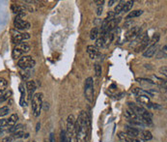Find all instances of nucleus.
<instances>
[{
    "label": "nucleus",
    "instance_id": "9d476101",
    "mask_svg": "<svg viewBox=\"0 0 167 142\" xmlns=\"http://www.w3.org/2000/svg\"><path fill=\"white\" fill-rule=\"evenodd\" d=\"M87 52L92 59H96V58H98L101 56V52L99 51V48L96 46H88L87 47Z\"/></svg>",
    "mask_w": 167,
    "mask_h": 142
},
{
    "label": "nucleus",
    "instance_id": "20e7f679",
    "mask_svg": "<svg viewBox=\"0 0 167 142\" xmlns=\"http://www.w3.org/2000/svg\"><path fill=\"white\" fill-rule=\"evenodd\" d=\"M29 51H30L29 45H27L26 43H20V44H18L15 47H14L12 56L14 59H18V58L22 57V56H23V54L29 52Z\"/></svg>",
    "mask_w": 167,
    "mask_h": 142
},
{
    "label": "nucleus",
    "instance_id": "412c9836",
    "mask_svg": "<svg viewBox=\"0 0 167 142\" xmlns=\"http://www.w3.org/2000/svg\"><path fill=\"white\" fill-rule=\"evenodd\" d=\"M125 117L129 119V120H134V119H137V118H138V115L135 114V113H134L133 110L128 109V110L125 111Z\"/></svg>",
    "mask_w": 167,
    "mask_h": 142
},
{
    "label": "nucleus",
    "instance_id": "4be33fe9",
    "mask_svg": "<svg viewBox=\"0 0 167 142\" xmlns=\"http://www.w3.org/2000/svg\"><path fill=\"white\" fill-rule=\"evenodd\" d=\"M133 1H126L124 4V7H123V9H122V12L124 13H128L129 12L131 9H133Z\"/></svg>",
    "mask_w": 167,
    "mask_h": 142
},
{
    "label": "nucleus",
    "instance_id": "c85d7f7f",
    "mask_svg": "<svg viewBox=\"0 0 167 142\" xmlns=\"http://www.w3.org/2000/svg\"><path fill=\"white\" fill-rule=\"evenodd\" d=\"M95 73L97 76H101V73H102V70H101V66L100 64H96L95 65Z\"/></svg>",
    "mask_w": 167,
    "mask_h": 142
},
{
    "label": "nucleus",
    "instance_id": "dca6fc26",
    "mask_svg": "<svg viewBox=\"0 0 167 142\" xmlns=\"http://www.w3.org/2000/svg\"><path fill=\"white\" fill-rule=\"evenodd\" d=\"M143 14L142 10H134L133 12H130L129 15L126 17V20H130V18H138L140 17Z\"/></svg>",
    "mask_w": 167,
    "mask_h": 142
},
{
    "label": "nucleus",
    "instance_id": "f3484780",
    "mask_svg": "<svg viewBox=\"0 0 167 142\" xmlns=\"http://www.w3.org/2000/svg\"><path fill=\"white\" fill-rule=\"evenodd\" d=\"M19 92H20V101L19 103L22 106L24 105V100H25V89H24V85L22 83L19 84Z\"/></svg>",
    "mask_w": 167,
    "mask_h": 142
},
{
    "label": "nucleus",
    "instance_id": "a211bd4d",
    "mask_svg": "<svg viewBox=\"0 0 167 142\" xmlns=\"http://www.w3.org/2000/svg\"><path fill=\"white\" fill-rule=\"evenodd\" d=\"M18 120V116L17 114H12L9 119H7V127H12L16 125Z\"/></svg>",
    "mask_w": 167,
    "mask_h": 142
},
{
    "label": "nucleus",
    "instance_id": "c756f323",
    "mask_svg": "<svg viewBox=\"0 0 167 142\" xmlns=\"http://www.w3.org/2000/svg\"><path fill=\"white\" fill-rule=\"evenodd\" d=\"M7 85H8L7 80L3 79V77H1V79H0V91H4L7 87Z\"/></svg>",
    "mask_w": 167,
    "mask_h": 142
},
{
    "label": "nucleus",
    "instance_id": "473e14b6",
    "mask_svg": "<svg viewBox=\"0 0 167 142\" xmlns=\"http://www.w3.org/2000/svg\"><path fill=\"white\" fill-rule=\"evenodd\" d=\"M60 137H61V142H71V141L69 140V138H68V136H67L65 131H62V132H61Z\"/></svg>",
    "mask_w": 167,
    "mask_h": 142
},
{
    "label": "nucleus",
    "instance_id": "f704fd0d",
    "mask_svg": "<svg viewBox=\"0 0 167 142\" xmlns=\"http://www.w3.org/2000/svg\"><path fill=\"white\" fill-rule=\"evenodd\" d=\"M118 137H119L120 140H125L127 137V134H126V132H118Z\"/></svg>",
    "mask_w": 167,
    "mask_h": 142
},
{
    "label": "nucleus",
    "instance_id": "cd10ccee",
    "mask_svg": "<svg viewBox=\"0 0 167 142\" xmlns=\"http://www.w3.org/2000/svg\"><path fill=\"white\" fill-rule=\"evenodd\" d=\"M125 2H126V1H120V2H119V4H118V5L115 7V10H114L115 15H117V14L122 13V9H123V7H124Z\"/></svg>",
    "mask_w": 167,
    "mask_h": 142
},
{
    "label": "nucleus",
    "instance_id": "393cba45",
    "mask_svg": "<svg viewBox=\"0 0 167 142\" xmlns=\"http://www.w3.org/2000/svg\"><path fill=\"white\" fill-rule=\"evenodd\" d=\"M96 3H99L98 4V8H97V15L101 16L102 14V11H103V3H104V1H103V0H101V1H96Z\"/></svg>",
    "mask_w": 167,
    "mask_h": 142
},
{
    "label": "nucleus",
    "instance_id": "39448f33",
    "mask_svg": "<svg viewBox=\"0 0 167 142\" xmlns=\"http://www.w3.org/2000/svg\"><path fill=\"white\" fill-rule=\"evenodd\" d=\"M35 64H36V61L32 58V56L29 55H23L18 61V66L22 70L31 69L35 66Z\"/></svg>",
    "mask_w": 167,
    "mask_h": 142
},
{
    "label": "nucleus",
    "instance_id": "5701e85b",
    "mask_svg": "<svg viewBox=\"0 0 167 142\" xmlns=\"http://www.w3.org/2000/svg\"><path fill=\"white\" fill-rule=\"evenodd\" d=\"M141 139L145 140V141H149L153 138V134L150 131H143L141 132Z\"/></svg>",
    "mask_w": 167,
    "mask_h": 142
},
{
    "label": "nucleus",
    "instance_id": "7ed1b4c3",
    "mask_svg": "<svg viewBox=\"0 0 167 142\" xmlns=\"http://www.w3.org/2000/svg\"><path fill=\"white\" fill-rule=\"evenodd\" d=\"M94 81L92 77H88L85 80L84 84V96L89 103H93L94 101Z\"/></svg>",
    "mask_w": 167,
    "mask_h": 142
},
{
    "label": "nucleus",
    "instance_id": "4468645a",
    "mask_svg": "<svg viewBox=\"0 0 167 142\" xmlns=\"http://www.w3.org/2000/svg\"><path fill=\"white\" fill-rule=\"evenodd\" d=\"M133 93L136 96H145V97H148V98H152L153 95L150 93L148 90H145V89H141V88H134L133 89Z\"/></svg>",
    "mask_w": 167,
    "mask_h": 142
},
{
    "label": "nucleus",
    "instance_id": "c9c22d12",
    "mask_svg": "<svg viewBox=\"0 0 167 142\" xmlns=\"http://www.w3.org/2000/svg\"><path fill=\"white\" fill-rule=\"evenodd\" d=\"M14 140V137L12 136H6V137H4L3 139H2V142H13Z\"/></svg>",
    "mask_w": 167,
    "mask_h": 142
},
{
    "label": "nucleus",
    "instance_id": "58836bf2",
    "mask_svg": "<svg viewBox=\"0 0 167 142\" xmlns=\"http://www.w3.org/2000/svg\"><path fill=\"white\" fill-rule=\"evenodd\" d=\"M159 72H161V74L164 75L165 76L167 75V73H166V67H162V68H161V69H159Z\"/></svg>",
    "mask_w": 167,
    "mask_h": 142
},
{
    "label": "nucleus",
    "instance_id": "aec40b11",
    "mask_svg": "<svg viewBox=\"0 0 167 142\" xmlns=\"http://www.w3.org/2000/svg\"><path fill=\"white\" fill-rule=\"evenodd\" d=\"M23 128V125L22 124H18V125H14L12 127H9V129L7 130V132H9L11 133H15L18 131H22V129Z\"/></svg>",
    "mask_w": 167,
    "mask_h": 142
},
{
    "label": "nucleus",
    "instance_id": "1a4fd4ad",
    "mask_svg": "<svg viewBox=\"0 0 167 142\" xmlns=\"http://www.w3.org/2000/svg\"><path fill=\"white\" fill-rule=\"evenodd\" d=\"M30 38V35L28 33H20V32H12V42L14 44H20L22 43L24 40H28Z\"/></svg>",
    "mask_w": 167,
    "mask_h": 142
},
{
    "label": "nucleus",
    "instance_id": "6e6552de",
    "mask_svg": "<svg viewBox=\"0 0 167 142\" xmlns=\"http://www.w3.org/2000/svg\"><path fill=\"white\" fill-rule=\"evenodd\" d=\"M141 34V27L134 26V27H130L128 30V32L125 35V41H134L139 35Z\"/></svg>",
    "mask_w": 167,
    "mask_h": 142
},
{
    "label": "nucleus",
    "instance_id": "0eeeda50",
    "mask_svg": "<svg viewBox=\"0 0 167 142\" xmlns=\"http://www.w3.org/2000/svg\"><path fill=\"white\" fill-rule=\"evenodd\" d=\"M74 125H75V118L73 114L69 115L68 119H67V136L69 138V140L72 142V137L74 134Z\"/></svg>",
    "mask_w": 167,
    "mask_h": 142
},
{
    "label": "nucleus",
    "instance_id": "9b49d317",
    "mask_svg": "<svg viewBox=\"0 0 167 142\" xmlns=\"http://www.w3.org/2000/svg\"><path fill=\"white\" fill-rule=\"evenodd\" d=\"M157 51V45L150 46L148 48H146L143 51V56L146 58H152Z\"/></svg>",
    "mask_w": 167,
    "mask_h": 142
},
{
    "label": "nucleus",
    "instance_id": "37998d69",
    "mask_svg": "<svg viewBox=\"0 0 167 142\" xmlns=\"http://www.w3.org/2000/svg\"><path fill=\"white\" fill-rule=\"evenodd\" d=\"M40 126H41V125H40V123H38V125H37V129H36V131H37V132L39 131V128H40Z\"/></svg>",
    "mask_w": 167,
    "mask_h": 142
},
{
    "label": "nucleus",
    "instance_id": "6ab92c4d",
    "mask_svg": "<svg viewBox=\"0 0 167 142\" xmlns=\"http://www.w3.org/2000/svg\"><path fill=\"white\" fill-rule=\"evenodd\" d=\"M136 101L140 104H146V105H148L151 103L150 102V98L145 97V96H137L136 97Z\"/></svg>",
    "mask_w": 167,
    "mask_h": 142
},
{
    "label": "nucleus",
    "instance_id": "ddd939ff",
    "mask_svg": "<svg viewBox=\"0 0 167 142\" xmlns=\"http://www.w3.org/2000/svg\"><path fill=\"white\" fill-rule=\"evenodd\" d=\"M126 134H127V136L134 138V137H137L139 136V131L137 129H135V128H133V127L127 126L126 127Z\"/></svg>",
    "mask_w": 167,
    "mask_h": 142
},
{
    "label": "nucleus",
    "instance_id": "7c9ffc66",
    "mask_svg": "<svg viewBox=\"0 0 167 142\" xmlns=\"http://www.w3.org/2000/svg\"><path fill=\"white\" fill-rule=\"evenodd\" d=\"M24 136H25V133H24V132H22V131H18V132H15V133H13V137H14V139H17V138H22V137H24Z\"/></svg>",
    "mask_w": 167,
    "mask_h": 142
},
{
    "label": "nucleus",
    "instance_id": "bb28decb",
    "mask_svg": "<svg viewBox=\"0 0 167 142\" xmlns=\"http://www.w3.org/2000/svg\"><path fill=\"white\" fill-rule=\"evenodd\" d=\"M159 38H161V36H159V34H155L154 36L152 37V39H150L149 45H150V46H153V45H157V43L159 41Z\"/></svg>",
    "mask_w": 167,
    "mask_h": 142
},
{
    "label": "nucleus",
    "instance_id": "2f4dec72",
    "mask_svg": "<svg viewBox=\"0 0 167 142\" xmlns=\"http://www.w3.org/2000/svg\"><path fill=\"white\" fill-rule=\"evenodd\" d=\"M96 47H98V48L104 47V38L103 37H101L99 39H97V41H96Z\"/></svg>",
    "mask_w": 167,
    "mask_h": 142
},
{
    "label": "nucleus",
    "instance_id": "f257e3e1",
    "mask_svg": "<svg viewBox=\"0 0 167 142\" xmlns=\"http://www.w3.org/2000/svg\"><path fill=\"white\" fill-rule=\"evenodd\" d=\"M91 129V121L86 111H81L78 119L75 120L74 125V134L76 142H87L90 136Z\"/></svg>",
    "mask_w": 167,
    "mask_h": 142
},
{
    "label": "nucleus",
    "instance_id": "a878e982",
    "mask_svg": "<svg viewBox=\"0 0 167 142\" xmlns=\"http://www.w3.org/2000/svg\"><path fill=\"white\" fill-rule=\"evenodd\" d=\"M9 112H10L9 106H2V108H0V118H2V117L6 116Z\"/></svg>",
    "mask_w": 167,
    "mask_h": 142
},
{
    "label": "nucleus",
    "instance_id": "c03bdc74",
    "mask_svg": "<svg viewBox=\"0 0 167 142\" xmlns=\"http://www.w3.org/2000/svg\"><path fill=\"white\" fill-rule=\"evenodd\" d=\"M0 142H1V141H0Z\"/></svg>",
    "mask_w": 167,
    "mask_h": 142
},
{
    "label": "nucleus",
    "instance_id": "f8f14e48",
    "mask_svg": "<svg viewBox=\"0 0 167 142\" xmlns=\"http://www.w3.org/2000/svg\"><path fill=\"white\" fill-rule=\"evenodd\" d=\"M26 89L27 93H28V98L32 99V95L34 94L35 90H36V83L33 80H28L26 81Z\"/></svg>",
    "mask_w": 167,
    "mask_h": 142
},
{
    "label": "nucleus",
    "instance_id": "e433bc0d",
    "mask_svg": "<svg viewBox=\"0 0 167 142\" xmlns=\"http://www.w3.org/2000/svg\"><path fill=\"white\" fill-rule=\"evenodd\" d=\"M131 25H133V21L131 20H126V22L124 24V27L125 28H129Z\"/></svg>",
    "mask_w": 167,
    "mask_h": 142
},
{
    "label": "nucleus",
    "instance_id": "b1692460",
    "mask_svg": "<svg viewBox=\"0 0 167 142\" xmlns=\"http://www.w3.org/2000/svg\"><path fill=\"white\" fill-rule=\"evenodd\" d=\"M99 32H100V30L98 27H93L91 32H90V38H91V40H96L98 38Z\"/></svg>",
    "mask_w": 167,
    "mask_h": 142
},
{
    "label": "nucleus",
    "instance_id": "79ce46f5",
    "mask_svg": "<svg viewBox=\"0 0 167 142\" xmlns=\"http://www.w3.org/2000/svg\"><path fill=\"white\" fill-rule=\"evenodd\" d=\"M133 142H147V141H145V140H143V139H134Z\"/></svg>",
    "mask_w": 167,
    "mask_h": 142
},
{
    "label": "nucleus",
    "instance_id": "f03ea898",
    "mask_svg": "<svg viewBox=\"0 0 167 142\" xmlns=\"http://www.w3.org/2000/svg\"><path fill=\"white\" fill-rule=\"evenodd\" d=\"M43 93H37L35 94L31 99V105L33 114L35 117H38L41 114L42 108H43Z\"/></svg>",
    "mask_w": 167,
    "mask_h": 142
},
{
    "label": "nucleus",
    "instance_id": "72a5a7b5",
    "mask_svg": "<svg viewBox=\"0 0 167 142\" xmlns=\"http://www.w3.org/2000/svg\"><path fill=\"white\" fill-rule=\"evenodd\" d=\"M12 95V92L11 91H9V92H7L6 94H4L2 97H1V99H0V103H3V102H5L6 100H8V99L10 98V96Z\"/></svg>",
    "mask_w": 167,
    "mask_h": 142
},
{
    "label": "nucleus",
    "instance_id": "4c0bfd02",
    "mask_svg": "<svg viewBox=\"0 0 167 142\" xmlns=\"http://www.w3.org/2000/svg\"><path fill=\"white\" fill-rule=\"evenodd\" d=\"M0 127H7V119H0Z\"/></svg>",
    "mask_w": 167,
    "mask_h": 142
},
{
    "label": "nucleus",
    "instance_id": "2eb2a0df",
    "mask_svg": "<svg viewBox=\"0 0 167 142\" xmlns=\"http://www.w3.org/2000/svg\"><path fill=\"white\" fill-rule=\"evenodd\" d=\"M121 21V18H113L112 20H110L108 22V27H107V32L111 33L115 28L117 27V25L119 24V22Z\"/></svg>",
    "mask_w": 167,
    "mask_h": 142
},
{
    "label": "nucleus",
    "instance_id": "423d86ee",
    "mask_svg": "<svg viewBox=\"0 0 167 142\" xmlns=\"http://www.w3.org/2000/svg\"><path fill=\"white\" fill-rule=\"evenodd\" d=\"M24 16H25V14H19V15H17L15 20H14V25H15V27L19 31L28 30L31 26L28 21H26L22 18Z\"/></svg>",
    "mask_w": 167,
    "mask_h": 142
},
{
    "label": "nucleus",
    "instance_id": "a19ab883",
    "mask_svg": "<svg viewBox=\"0 0 167 142\" xmlns=\"http://www.w3.org/2000/svg\"><path fill=\"white\" fill-rule=\"evenodd\" d=\"M114 3H116L115 0H110V1H108V6H109V7L113 6V5H114Z\"/></svg>",
    "mask_w": 167,
    "mask_h": 142
},
{
    "label": "nucleus",
    "instance_id": "ea45409f",
    "mask_svg": "<svg viewBox=\"0 0 167 142\" xmlns=\"http://www.w3.org/2000/svg\"><path fill=\"white\" fill-rule=\"evenodd\" d=\"M125 141H126V142H133L134 139H133V138H131V137H129V136H127L126 139H125Z\"/></svg>",
    "mask_w": 167,
    "mask_h": 142
}]
</instances>
